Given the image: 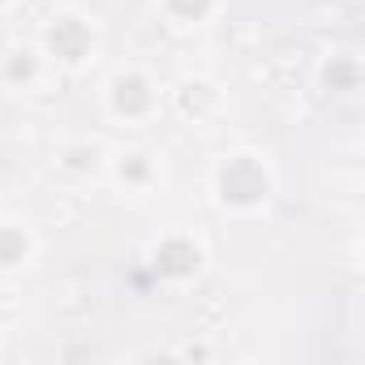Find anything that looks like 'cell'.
Listing matches in <instances>:
<instances>
[{"instance_id": "1", "label": "cell", "mask_w": 365, "mask_h": 365, "mask_svg": "<svg viewBox=\"0 0 365 365\" xmlns=\"http://www.w3.org/2000/svg\"><path fill=\"white\" fill-rule=\"evenodd\" d=\"M159 267H163V271H172V275H185V271H194V267H198V254H194L190 245H168V250L159 254Z\"/></svg>"}, {"instance_id": "2", "label": "cell", "mask_w": 365, "mask_h": 365, "mask_svg": "<svg viewBox=\"0 0 365 365\" xmlns=\"http://www.w3.org/2000/svg\"><path fill=\"white\" fill-rule=\"evenodd\" d=\"M52 48H65V52H69V61H73V56L86 48V31H82L78 22H65V26H56V31H52Z\"/></svg>"}, {"instance_id": "3", "label": "cell", "mask_w": 365, "mask_h": 365, "mask_svg": "<svg viewBox=\"0 0 365 365\" xmlns=\"http://www.w3.org/2000/svg\"><path fill=\"white\" fill-rule=\"evenodd\" d=\"M0 250H5V258H14V254L26 250V241H22V237H0Z\"/></svg>"}]
</instances>
